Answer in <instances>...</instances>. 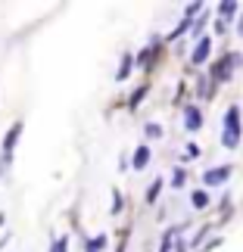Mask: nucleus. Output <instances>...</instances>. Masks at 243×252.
Instances as JSON below:
<instances>
[{
	"label": "nucleus",
	"instance_id": "7",
	"mask_svg": "<svg viewBox=\"0 0 243 252\" xmlns=\"http://www.w3.org/2000/svg\"><path fill=\"white\" fill-rule=\"evenodd\" d=\"M206 202H209V196H206V193H193V206H197V209H203V206H206Z\"/></svg>",
	"mask_w": 243,
	"mask_h": 252
},
{
	"label": "nucleus",
	"instance_id": "9",
	"mask_svg": "<svg viewBox=\"0 0 243 252\" xmlns=\"http://www.w3.org/2000/svg\"><path fill=\"white\" fill-rule=\"evenodd\" d=\"M234 9H237L234 3H225V6H218V13H221V16H234Z\"/></svg>",
	"mask_w": 243,
	"mask_h": 252
},
{
	"label": "nucleus",
	"instance_id": "8",
	"mask_svg": "<svg viewBox=\"0 0 243 252\" xmlns=\"http://www.w3.org/2000/svg\"><path fill=\"white\" fill-rule=\"evenodd\" d=\"M128 72H131V60H122V69H119V81H122V78H125Z\"/></svg>",
	"mask_w": 243,
	"mask_h": 252
},
{
	"label": "nucleus",
	"instance_id": "12",
	"mask_svg": "<svg viewBox=\"0 0 243 252\" xmlns=\"http://www.w3.org/2000/svg\"><path fill=\"white\" fill-rule=\"evenodd\" d=\"M147 134H150V137H159L162 128H159V125H147Z\"/></svg>",
	"mask_w": 243,
	"mask_h": 252
},
{
	"label": "nucleus",
	"instance_id": "4",
	"mask_svg": "<svg viewBox=\"0 0 243 252\" xmlns=\"http://www.w3.org/2000/svg\"><path fill=\"white\" fill-rule=\"evenodd\" d=\"M184 122H187V128H190V131H193V128H200V125H203L200 109H187V119H184Z\"/></svg>",
	"mask_w": 243,
	"mask_h": 252
},
{
	"label": "nucleus",
	"instance_id": "10",
	"mask_svg": "<svg viewBox=\"0 0 243 252\" xmlns=\"http://www.w3.org/2000/svg\"><path fill=\"white\" fill-rule=\"evenodd\" d=\"M159 187H162V184H153V187H150V193H147V202H153V199L159 196Z\"/></svg>",
	"mask_w": 243,
	"mask_h": 252
},
{
	"label": "nucleus",
	"instance_id": "6",
	"mask_svg": "<svg viewBox=\"0 0 243 252\" xmlns=\"http://www.w3.org/2000/svg\"><path fill=\"white\" fill-rule=\"evenodd\" d=\"M19 131H22V125H13V131H9V137H6V143H3L6 153L13 150V143H16V137H19Z\"/></svg>",
	"mask_w": 243,
	"mask_h": 252
},
{
	"label": "nucleus",
	"instance_id": "5",
	"mask_svg": "<svg viewBox=\"0 0 243 252\" xmlns=\"http://www.w3.org/2000/svg\"><path fill=\"white\" fill-rule=\"evenodd\" d=\"M147 162H150V150H147V147H138V153H134V165L143 168Z\"/></svg>",
	"mask_w": 243,
	"mask_h": 252
},
{
	"label": "nucleus",
	"instance_id": "1",
	"mask_svg": "<svg viewBox=\"0 0 243 252\" xmlns=\"http://www.w3.org/2000/svg\"><path fill=\"white\" fill-rule=\"evenodd\" d=\"M237 106H231L228 115H225V147H237V137H240V128H237Z\"/></svg>",
	"mask_w": 243,
	"mask_h": 252
},
{
	"label": "nucleus",
	"instance_id": "2",
	"mask_svg": "<svg viewBox=\"0 0 243 252\" xmlns=\"http://www.w3.org/2000/svg\"><path fill=\"white\" fill-rule=\"evenodd\" d=\"M209 47H212V41L209 37H200V44H197V50H193V63H206V56H209Z\"/></svg>",
	"mask_w": 243,
	"mask_h": 252
},
{
	"label": "nucleus",
	"instance_id": "11",
	"mask_svg": "<svg viewBox=\"0 0 243 252\" xmlns=\"http://www.w3.org/2000/svg\"><path fill=\"white\" fill-rule=\"evenodd\" d=\"M103 249V240H91V243H87V252H100Z\"/></svg>",
	"mask_w": 243,
	"mask_h": 252
},
{
	"label": "nucleus",
	"instance_id": "3",
	"mask_svg": "<svg viewBox=\"0 0 243 252\" xmlns=\"http://www.w3.org/2000/svg\"><path fill=\"white\" fill-rule=\"evenodd\" d=\"M228 174H231V168H212V171H206L203 181H206V184H218V181H225Z\"/></svg>",
	"mask_w": 243,
	"mask_h": 252
}]
</instances>
